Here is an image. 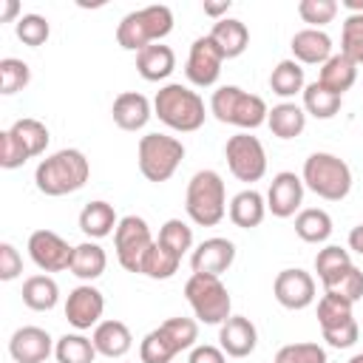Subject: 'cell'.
<instances>
[{
	"label": "cell",
	"mask_w": 363,
	"mask_h": 363,
	"mask_svg": "<svg viewBox=\"0 0 363 363\" xmlns=\"http://www.w3.org/2000/svg\"><path fill=\"white\" fill-rule=\"evenodd\" d=\"M91 179V162L77 147H62L51 156H45L34 170V184L43 196H68L85 187Z\"/></svg>",
	"instance_id": "1"
},
{
	"label": "cell",
	"mask_w": 363,
	"mask_h": 363,
	"mask_svg": "<svg viewBox=\"0 0 363 363\" xmlns=\"http://www.w3.org/2000/svg\"><path fill=\"white\" fill-rule=\"evenodd\" d=\"M153 116H159V122H164L170 130L193 133L204 125L207 108L193 88L182 82H167L153 96Z\"/></svg>",
	"instance_id": "2"
},
{
	"label": "cell",
	"mask_w": 363,
	"mask_h": 363,
	"mask_svg": "<svg viewBox=\"0 0 363 363\" xmlns=\"http://www.w3.org/2000/svg\"><path fill=\"white\" fill-rule=\"evenodd\" d=\"M173 31V11L170 6H145L128 11L116 26V43L125 51H142L153 43H162Z\"/></svg>",
	"instance_id": "3"
},
{
	"label": "cell",
	"mask_w": 363,
	"mask_h": 363,
	"mask_svg": "<svg viewBox=\"0 0 363 363\" xmlns=\"http://www.w3.org/2000/svg\"><path fill=\"white\" fill-rule=\"evenodd\" d=\"M210 113L218 122L235 125V128L250 133V130L267 125L269 108L258 94H250V91H244L238 85H221L210 96Z\"/></svg>",
	"instance_id": "4"
},
{
	"label": "cell",
	"mask_w": 363,
	"mask_h": 363,
	"mask_svg": "<svg viewBox=\"0 0 363 363\" xmlns=\"http://www.w3.org/2000/svg\"><path fill=\"white\" fill-rule=\"evenodd\" d=\"M184 210H187V216H190L193 224H199V227H216L227 216L224 179L216 170H210V167L196 170L193 179L187 182Z\"/></svg>",
	"instance_id": "5"
},
{
	"label": "cell",
	"mask_w": 363,
	"mask_h": 363,
	"mask_svg": "<svg viewBox=\"0 0 363 363\" xmlns=\"http://www.w3.org/2000/svg\"><path fill=\"white\" fill-rule=\"evenodd\" d=\"M301 179H303V187H309L323 201H343L352 190V167L340 156L326 150L309 153L303 159Z\"/></svg>",
	"instance_id": "6"
},
{
	"label": "cell",
	"mask_w": 363,
	"mask_h": 363,
	"mask_svg": "<svg viewBox=\"0 0 363 363\" xmlns=\"http://www.w3.org/2000/svg\"><path fill=\"white\" fill-rule=\"evenodd\" d=\"M182 159H184V145L176 136H167V133H145L139 139V147H136L139 173L147 182H153V184L167 182L179 170Z\"/></svg>",
	"instance_id": "7"
},
{
	"label": "cell",
	"mask_w": 363,
	"mask_h": 363,
	"mask_svg": "<svg viewBox=\"0 0 363 363\" xmlns=\"http://www.w3.org/2000/svg\"><path fill=\"white\" fill-rule=\"evenodd\" d=\"M184 298L196 315L199 323H210V326H221L230 318L233 309V298L227 292V286L221 284L218 275H199L193 272L184 284Z\"/></svg>",
	"instance_id": "8"
},
{
	"label": "cell",
	"mask_w": 363,
	"mask_h": 363,
	"mask_svg": "<svg viewBox=\"0 0 363 363\" xmlns=\"http://www.w3.org/2000/svg\"><path fill=\"white\" fill-rule=\"evenodd\" d=\"M224 159H227L230 173L238 182H250L252 184V182L264 179V173H267V150H264L261 139L247 133V130H241V133L227 139Z\"/></svg>",
	"instance_id": "9"
},
{
	"label": "cell",
	"mask_w": 363,
	"mask_h": 363,
	"mask_svg": "<svg viewBox=\"0 0 363 363\" xmlns=\"http://www.w3.org/2000/svg\"><path fill=\"white\" fill-rule=\"evenodd\" d=\"M113 247H116V261L122 269L142 272V261H145L147 250L153 247V235H150L147 221L142 216L119 218L116 233H113Z\"/></svg>",
	"instance_id": "10"
},
{
	"label": "cell",
	"mask_w": 363,
	"mask_h": 363,
	"mask_svg": "<svg viewBox=\"0 0 363 363\" xmlns=\"http://www.w3.org/2000/svg\"><path fill=\"white\" fill-rule=\"evenodd\" d=\"M28 258L43 272H62L71 269L74 247L54 230H34L28 235Z\"/></svg>",
	"instance_id": "11"
},
{
	"label": "cell",
	"mask_w": 363,
	"mask_h": 363,
	"mask_svg": "<svg viewBox=\"0 0 363 363\" xmlns=\"http://www.w3.org/2000/svg\"><path fill=\"white\" fill-rule=\"evenodd\" d=\"M221 65H224V54L218 51V45L207 37H196L184 62V74L196 88H210L218 82L221 77Z\"/></svg>",
	"instance_id": "12"
},
{
	"label": "cell",
	"mask_w": 363,
	"mask_h": 363,
	"mask_svg": "<svg viewBox=\"0 0 363 363\" xmlns=\"http://www.w3.org/2000/svg\"><path fill=\"white\" fill-rule=\"evenodd\" d=\"M272 295L284 309L301 312L315 303V278L301 267L281 269L272 281Z\"/></svg>",
	"instance_id": "13"
},
{
	"label": "cell",
	"mask_w": 363,
	"mask_h": 363,
	"mask_svg": "<svg viewBox=\"0 0 363 363\" xmlns=\"http://www.w3.org/2000/svg\"><path fill=\"white\" fill-rule=\"evenodd\" d=\"M102 312H105V295L94 284H79L65 298V318L77 332L96 329V323H102Z\"/></svg>",
	"instance_id": "14"
},
{
	"label": "cell",
	"mask_w": 363,
	"mask_h": 363,
	"mask_svg": "<svg viewBox=\"0 0 363 363\" xmlns=\"http://www.w3.org/2000/svg\"><path fill=\"white\" fill-rule=\"evenodd\" d=\"M301 204H303V179L292 170L275 173L267 190V210L275 218H289L301 213Z\"/></svg>",
	"instance_id": "15"
},
{
	"label": "cell",
	"mask_w": 363,
	"mask_h": 363,
	"mask_svg": "<svg viewBox=\"0 0 363 363\" xmlns=\"http://www.w3.org/2000/svg\"><path fill=\"white\" fill-rule=\"evenodd\" d=\"M235 261V244L230 238H221V235H213V238H204L193 252H190V269L199 272V275H218L227 272Z\"/></svg>",
	"instance_id": "16"
},
{
	"label": "cell",
	"mask_w": 363,
	"mask_h": 363,
	"mask_svg": "<svg viewBox=\"0 0 363 363\" xmlns=\"http://www.w3.org/2000/svg\"><path fill=\"white\" fill-rule=\"evenodd\" d=\"M54 340L43 326H20L9 337V354L14 363H45L54 354Z\"/></svg>",
	"instance_id": "17"
},
{
	"label": "cell",
	"mask_w": 363,
	"mask_h": 363,
	"mask_svg": "<svg viewBox=\"0 0 363 363\" xmlns=\"http://www.w3.org/2000/svg\"><path fill=\"white\" fill-rule=\"evenodd\" d=\"M218 346L227 357H250L258 346V329L244 315H230L218 326Z\"/></svg>",
	"instance_id": "18"
},
{
	"label": "cell",
	"mask_w": 363,
	"mask_h": 363,
	"mask_svg": "<svg viewBox=\"0 0 363 363\" xmlns=\"http://www.w3.org/2000/svg\"><path fill=\"white\" fill-rule=\"evenodd\" d=\"M111 116H113V125L116 128L136 133V130H142L150 122L153 102L145 94H139V91H122L113 99V105H111Z\"/></svg>",
	"instance_id": "19"
},
{
	"label": "cell",
	"mask_w": 363,
	"mask_h": 363,
	"mask_svg": "<svg viewBox=\"0 0 363 363\" xmlns=\"http://www.w3.org/2000/svg\"><path fill=\"white\" fill-rule=\"evenodd\" d=\"M292 60L301 65H323L335 51H332V37L323 28H301L292 34Z\"/></svg>",
	"instance_id": "20"
},
{
	"label": "cell",
	"mask_w": 363,
	"mask_h": 363,
	"mask_svg": "<svg viewBox=\"0 0 363 363\" xmlns=\"http://www.w3.org/2000/svg\"><path fill=\"white\" fill-rule=\"evenodd\" d=\"M91 340L96 346V354L111 357V360L125 357L130 352V346H133V335H130L128 323H122V320H102V323H96Z\"/></svg>",
	"instance_id": "21"
},
{
	"label": "cell",
	"mask_w": 363,
	"mask_h": 363,
	"mask_svg": "<svg viewBox=\"0 0 363 363\" xmlns=\"http://www.w3.org/2000/svg\"><path fill=\"white\" fill-rule=\"evenodd\" d=\"M116 210L113 204L96 199V201H88L82 210H79V230L85 233L88 241H99V238H108L116 233Z\"/></svg>",
	"instance_id": "22"
},
{
	"label": "cell",
	"mask_w": 363,
	"mask_h": 363,
	"mask_svg": "<svg viewBox=\"0 0 363 363\" xmlns=\"http://www.w3.org/2000/svg\"><path fill=\"white\" fill-rule=\"evenodd\" d=\"M210 40L218 45V51L224 54V60H235L250 45V28L238 17H224V20H216L213 23Z\"/></svg>",
	"instance_id": "23"
},
{
	"label": "cell",
	"mask_w": 363,
	"mask_h": 363,
	"mask_svg": "<svg viewBox=\"0 0 363 363\" xmlns=\"http://www.w3.org/2000/svg\"><path fill=\"white\" fill-rule=\"evenodd\" d=\"M176 68V51L164 43H153L136 54V71L147 82H162Z\"/></svg>",
	"instance_id": "24"
},
{
	"label": "cell",
	"mask_w": 363,
	"mask_h": 363,
	"mask_svg": "<svg viewBox=\"0 0 363 363\" xmlns=\"http://www.w3.org/2000/svg\"><path fill=\"white\" fill-rule=\"evenodd\" d=\"M227 213H230V221H233L235 227L252 230V227H258V224L264 221V216H267V199H264L258 190L247 187V190H241V193H235V196L230 199Z\"/></svg>",
	"instance_id": "25"
},
{
	"label": "cell",
	"mask_w": 363,
	"mask_h": 363,
	"mask_svg": "<svg viewBox=\"0 0 363 363\" xmlns=\"http://www.w3.org/2000/svg\"><path fill=\"white\" fill-rule=\"evenodd\" d=\"M352 255L349 250L337 247V244H326L323 250H318L315 255V272H318V281L323 284V289H332L349 269H352Z\"/></svg>",
	"instance_id": "26"
},
{
	"label": "cell",
	"mask_w": 363,
	"mask_h": 363,
	"mask_svg": "<svg viewBox=\"0 0 363 363\" xmlns=\"http://www.w3.org/2000/svg\"><path fill=\"white\" fill-rule=\"evenodd\" d=\"M267 128L278 139H295V136H301L303 128H306V111H303V105H295V102L272 105V111L267 116Z\"/></svg>",
	"instance_id": "27"
},
{
	"label": "cell",
	"mask_w": 363,
	"mask_h": 363,
	"mask_svg": "<svg viewBox=\"0 0 363 363\" xmlns=\"http://www.w3.org/2000/svg\"><path fill=\"white\" fill-rule=\"evenodd\" d=\"M108 267V255L96 241H82L74 247V258H71V275H77L79 281L91 284L96 281Z\"/></svg>",
	"instance_id": "28"
},
{
	"label": "cell",
	"mask_w": 363,
	"mask_h": 363,
	"mask_svg": "<svg viewBox=\"0 0 363 363\" xmlns=\"http://www.w3.org/2000/svg\"><path fill=\"white\" fill-rule=\"evenodd\" d=\"M318 82L320 85H326L329 91H335V94H346L354 82H357V65L346 57V54H332L323 65H320V77H318Z\"/></svg>",
	"instance_id": "29"
},
{
	"label": "cell",
	"mask_w": 363,
	"mask_h": 363,
	"mask_svg": "<svg viewBox=\"0 0 363 363\" xmlns=\"http://www.w3.org/2000/svg\"><path fill=\"white\" fill-rule=\"evenodd\" d=\"M23 303L34 312H48L60 301V286L51 275H31L23 281Z\"/></svg>",
	"instance_id": "30"
},
{
	"label": "cell",
	"mask_w": 363,
	"mask_h": 363,
	"mask_svg": "<svg viewBox=\"0 0 363 363\" xmlns=\"http://www.w3.org/2000/svg\"><path fill=\"white\" fill-rule=\"evenodd\" d=\"M295 233L306 244H323L332 235V216L320 207H303L295 216Z\"/></svg>",
	"instance_id": "31"
},
{
	"label": "cell",
	"mask_w": 363,
	"mask_h": 363,
	"mask_svg": "<svg viewBox=\"0 0 363 363\" xmlns=\"http://www.w3.org/2000/svg\"><path fill=\"white\" fill-rule=\"evenodd\" d=\"M269 88L272 94H278L281 99H292L295 94H303L306 88V77H303V65L295 60H281L272 74H269Z\"/></svg>",
	"instance_id": "32"
},
{
	"label": "cell",
	"mask_w": 363,
	"mask_h": 363,
	"mask_svg": "<svg viewBox=\"0 0 363 363\" xmlns=\"http://www.w3.org/2000/svg\"><path fill=\"white\" fill-rule=\"evenodd\" d=\"M301 96H303V111H306V116H315V119H332V116L340 111V105H343V96L335 94V91H329V88L320 85L318 79L309 82Z\"/></svg>",
	"instance_id": "33"
},
{
	"label": "cell",
	"mask_w": 363,
	"mask_h": 363,
	"mask_svg": "<svg viewBox=\"0 0 363 363\" xmlns=\"http://www.w3.org/2000/svg\"><path fill=\"white\" fill-rule=\"evenodd\" d=\"M11 136L23 145V150L28 153V159H34V156H43L45 153V147H48V128L40 122V119H34V116H23V119H17L11 128Z\"/></svg>",
	"instance_id": "34"
},
{
	"label": "cell",
	"mask_w": 363,
	"mask_h": 363,
	"mask_svg": "<svg viewBox=\"0 0 363 363\" xmlns=\"http://www.w3.org/2000/svg\"><path fill=\"white\" fill-rule=\"evenodd\" d=\"M179 264H182V255H176L164 244L153 241V247L147 250V255L142 261V272L139 275H145L150 281H167V278H173L179 272Z\"/></svg>",
	"instance_id": "35"
},
{
	"label": "cell",
	"mask_w": 363,
	"mask_h": 363,
	"mask_svg": "<svg viewBox=\"0 0 363 363\" xmlns=\"http://www.w3.org/2000/svg\"><path fill=\"white\" fill-rule=\"evenodd\" d=\"M54 357H57V363H94L96 346L82 332H71V335H62L57 340Z\"/></svg>",
	"instance_id": "36"
},
{
	"label": "cell",
	"mask_w": 363,
	"mask_h": 363,
	"mask_svg": "<svg viewBox=\"0 0 363 363\" xmlns=\"http://www.w3.org/2000/svg\"><path fill=\"white\" fill-rule=\"evenodd\" d=\"M354 303L346 301L343 295H335V292H323L320 301H318V323L320 329H332V326H340L346 320L354 318Z\"/></svg>",
	"instance_id": "37"
},
{
	"label": "cell",
	"mask_w": 363,
	"mask_h": 363,
	"mask_svg": "<svg viewBox=\"0 0 363 363\" xmlns=\"http://www.w3.org/2000/svg\"><path fill=\"white\" fill-rule=\"evenodd\" d=\"M159 329L164 332V337L173 343L176 352H187L199 340V320L193 318H167L164 323H159Z\"/></svg>",
	"instance_id": "38"
},
{
	"label": "cell",
	"mask_w": 363,
	"mask_h": 363,
	"mask_svg": "<svg viewBox=\"0 0 363 363\" xmlns=\"http://www.w3.org/2000/svg\"><path fill=\"white\" fill-rule=\"evenodd\" d=\"M31 82V68L28 62L17 60V57H3L0 60V94L11 96L17 91H23Z\"/></svg>",
	"instance_id": "39"
},
{
	"label": "cell",
	"mask_w": 363,
	"mask_h": 363,
	"mask_svg": "<svg viewBox=\"0 0 363 363\" xmlns=\"http://www.w3.org/2000/svg\"><path fill=\"white\" fill-rule=\"evenodd\" d=\"M176 354H179V352L173 349V343L164 337V332H162L159 326L150 329V332L142 337V343H139V360H142V363H170Z\"/></svg>",
	"instance_id": "40"
},
{
	"label": "cell",
	"mask_w": 363,
	"mask_h": 363,
	"mask_svg": "<svg viewBox=\"0 0 363 363\" xmlns=\"http://www.w3.org/2000/svg\"><path fill=\"white\" fill-rule=\"evenodd\" d=\"M340 54L354 65H363V14H346L340 28Z\"/></svg>",
	"instance_id": "41"
},
{
	"label": "cell",
	"mask_w": 363,
	"mask_h": 363,
	"mask_svg": "<svg viewBox=\"0 0 363 363\" xmlns=\"http://www.w3.org/2000/svg\"><path fill=\"white\" fill-rule=\"evenodd\" d=\"M159 244H164L167 250H173L176 255H184L187 250H193V227L182 218H167L159 230Z\"/></svg>",
	"instance_id": "42"
},
{
	"label": "cell",
	"mask_w": 363,
	"mask_h": 363,
	"mask_svg": "<svg viewBox=\"0 0 363 363\" xmlns=\"http://www.w3.org/2000/svg\"><path fill=\"white\" fill-rule=\"evenodd\" d=\"M14 34L23 45H31V48H40L48 37H51V26L43 14H23L17 23H14Z\"/></svg>",
	"instance_id": "43"
},
{
	"label": "cell",
	"mask_w": 363,
	"mask_h": 363,
	"mask_svg": "<svg viewBox=\"0 0 363 363\" xmlns=\"http://www.w3.org/2000/svg\"><path fill=\"white\" fill-rule=\"evenodd\" d=\"M337 0H301L298 3V17L309 23V28H323L337 17Z\"/></svg>",
	"instance_id": "44"
},
{
	"label": "cell",
	"mask_w": 363,
	"mask_h": 363,
	"mask_svg": "<svg viewBox=\"0 0 363 363\" xmlns=\"http://www.w3.org/2000/svg\"><path fill=\"white\" fill-rule=\"evenodd\" d=\"M278 363H329L320 343H286L275 354Z\"/></svg>",
	"instance_id": "45"
},
{
	"label": "cell",
	"mask_w": 363,
	"mask_h": 363,
	"mask_svg": "<svg viewBox=\"0 0 363 363\" xmlns=\"http://www.w3.org/2000/svg\"><path fill=\"white\" fill-rule=\"evenodd\" d=\"M28 162V153L23 150V145L11 136V130L6 128L3 133H0V167L3 170H17V167H23Z\"/></svg>",
	"instance_id": "46"
},
{
	"label": "cell",
	"mask_w": 363,
	"mask_h": 363,
	"mask_svg": "<svg viewBox=\"0 0 363 363\" xmlns=\"http://www.w3.org/2000/svg\"><path fill=\"white\" fill-rule=\"evenodd\" d=\"M320 335H323V340H326L332 349H349V346H354V343H357L360 329H357V320L352 318V320H346V323H340V326L320 329Z\"/></svg>",
	"instance_id": "47"
},
{
	"label": "cell",
	"mask_w": 363,
	"mask_h": 363,
	"mask_svg": "<svg viewBox=\"0 0 363 363\" xmlns=\"http://www.w3.org/2000/svg\"><path fill=\"white\" fill-rule=\"evenodd\" d=\"M323 292H335V295H343L346 301L357 303V301H363V272L357 267H352L332 289H323Z\"/></svg>",
	"instance_id": "48"
},
{
	"label": "cell",
	"mask_w": 363,
	"mask_h": 363,
	"mask_svg": "<svg viewBox=\"0 0 363 363\" xmlns=\"http://www.w3.org/2000/svg\"><path fill=\"white\" fill-rule=\"evenodd\" d=\"M23 272V255L11 241L0 244V281H14Z\"/></svg>",
	"instance_id": "49"
},
{
	"label": "cell",
	"mask_w": 363,
	"mask_h": 363,
	"mask_svg": "<svg viewBox=\"0 0 363 363\" xmlns=\"http://www.w3.org/2000/svg\"><path fill=\"white\" fill-rule=\"evenodd\" d=\"M187 363H227V354L221 352V346H213V343H196V346L190 349Z\"/></svg>",
	"instance_id": "50"
},
{
	"label": "cell",
	"mask_w": 363,
	"mask_h": 363,
	"mask_svg": "<svg viewBox=\"0 0 363 363\" xmlns=\"http://www.w3.org/2000/svg\"><path fill=\"white\" fill-rule=\"evenodd\" d=\"M20 14V3L17 0H0V23H17Z\"/></svg>",
	"instance_id": "51"
},
{
	"label": "cell",
	"mask_w": 363,
	"mask_h": 363,
	"mask_svg": "<svg viewBox=\"0 0 363 363\" xmlns=\"http://www.w3.org/2000/svg\"><path fill=\"white\" fill-rule=\"evenodd\" d=\"M230 0H221V3H204V14H210V17H216V20H224L227 17V11H230Z\"/></svg>",
	"instance_id": "52"
},
{
	"label": "cell",
	"mask_w": 363,
	"mask_h": 363,
	"mask_svg": "<svg viewBox=\"0 0 363 363\" xmlns=\"http://www.w3.org/2000/svg\"><path fill=\"white\" fill-rule=\"evenodd\" d=\"M349 250H354L357 255H363V224L352 227V233H349Z\"/></svg>",
	"instance_id": "53"
},
{
	"label": "cell",
	"mask_w": 363,
	"mask_h": 363,
	"mask_svg": "<svg viewBox=\"0 0 363 363\" xmlns=\"http://www.w3.org/2000/svg\"><path fill=\"white\" fill-rule=\"evenodd\" d=\"M343 6L349 9V14H363V0H343Z\"/></svg>",
	"instance_id": "54"
},
{
	"label": "cell",
	"mask_w": 363,
	"mask_h": 363,
	"mask_svg": "<svg viewBox=\"0 0 363 363\" xmlns=\"http://www.w3.org/2000/svg\"><path fill=\"white\" fill-rule=\"evenodd\" d=\"M349 363H363V352H357V354H354V357H352Z\"/></svg>",
	"instance_id": "55"
},
{
	"label": "cell",
	"mask_w": 363,
	"mask_h": 363,
	"mask_svg": "<svg viewBox=\"0 0 363 363\" xmlns=\"http://www.w3.org/2000/svg\"><path fill=\"white\" fill-rule=\"evenodd\" d=\"M272 363H278V360H272Z\"/></svg>",
	"instance_id": "56"
}]
</instances>
